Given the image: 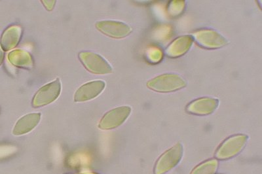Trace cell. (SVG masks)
Masks as SVG:
<instances>
[{
    "instance_id": "6da1fadb",
    "label": "cell",
    "mask_w": 262,
    "mask_h": 174,
    "mask_svg": "<svg viewBox=\"0 0 262 174\" xmlns=\"http://www.w3.org/2000/svg\"><path fill=\"white\" fill-rule=\"evenodd\" d=\"M187 85V82L180 75L166 74L156 77L147 82V86L151 90L158 93H170L180 90Z\"/></svg>"
},
{
    "instance_id": "7a4b0ae2",
    "label": "cell",
    "mask_w": 262,
    "mask_h": 174,
    "mask_svg": "<svg viewBox=\"0 0 262 174\" xmlns=\"http://www.w3.org/2000/svg\"><path fill=\"white\" fill-rule=\"evenodd\" d=\"M248 136L237 135L227 139L221 146L217 148L215 154L217 159L226 160L232 158L239 154L247 144Z\"/></svg>"
},
{
    "instance_id": "3957f363",
    "label": "cell",
    "mask_w": 262,
    "mask_h": 174,
    "mask_svg": "<svg viewBox=\"0 0 262 174\" xmlns=\"http://www.w3.org/2000/svg\"><path fill=\"white\" fill-rule=\"evenodd\" d=\"M183 155V147L181 143H178L163 154L157 161L154 173L165 174L179 163Z\"/></svg>"
},
{
    "instance_id": "277c9868",
    "label": "cell",
    "mask_w": 262,
    "mask_h": 174,
    "mask_svg": "<svg viewBox=\"0 0 262 174\" xmlns=\"http://www.w3.org/2000/svg\"><path fill=\"white\" fill-rule=\"evenodd\" d=\"M78 56L84 67L93 74L103 75L113 72L111 64L98 54L83 51L79 53Z\"/></svg>"
},
{
    "instance_id": "5b68a950",
    "label": "cell",
    "mask_w": 262,
    "mask_h": 174,
    "mask_svg": "<svg viewBox=\"0 0 262 174\" xmlns=\"http://www.w3.org/2000/svg\"><path fill=\"white\" fill-rule=\"evenodd\" d=\"M193 38L199 46L208 49L223 48L228 44V39L225 37L211 29L198 30L193 33Z\"/></svg>"
},
{
    "instance_id": "8992f818",
    "label": "cell",
    "mask_w": 262,
    "mask_h": 174,
    "mask_svg": "<svg viewBox=\"0 0 262 174\" xmlns=\"http://www.w3.org/2000/svg\"><path fill=\"white\" fill-rule=\"evenodd\" d=\"M60 91H61V83L58 79L46 84L42 86L35 95L32 100L33 106L39 107L52 103L60 95Z\"/></svg>"
},
{
    "instance_id": "52a82bcc",
    "label": "cell",
    "mask_w": 262,
    "mask_h": 174,
    "mask_svg": "<svg viewBox=\"0 0 262 174\" xmlns=\"http://www.w3.org/2000/svg\"><path fill=\"white\" fill-rule=\"evenodd\" d=\"M131 113L128 106H121L111 110L102 117L99 123V128L102 130L116 128L127 120Z\"/></svg>"
},
{
    "instance_id": "ba28073f",
    "label": "cell",
    "mask_w": 262,
    "mask_h": 174,
    "mask_svg": "<svg viewBox=\"0 0 262 174\" xmlns=\"http://www.w3.org/2000/svg\"><path fill=\"white\" fill-rule=\"evenodd\" d=\"M96 27L106 36L117 39L127 37L132 32L129 26L119 21H99L96 24Z\"/></svg>"
},
{
    "instance_id": "9c48e42d",
    "label": "cell",
    "mask_w": 262,
    "mask_h": 174,
    "mask_svg": "<svg viewBox=\"0 0 262 174\" xmlns=\"http://www.w3.org/2000/svg\"><path fill=\"white\" fill-rule=\"evenodd\" d=\"M217 98L204 97L193 100L186 107L187 112L196 115H208L212 114L219 107Z\"/></svg>"
},
{
    "instance_id": "30bf717a",
    "label": "cell",
    "mask_w": 262,
    "mask_h": 174,
    "mask_svg": "<svg viewBox=\"0 0 262 174\" xmlns=\"http://www.w3.org/2000/svg\"><path fill=\"white\" fill-rule=\"evenodd\" d=\"M105 86V82L100 80L83 84L75 94V102H81L93 99L102 93Z\"/></svg>"
},
{
    "instance_id": "8fae6325",
    "label": "cell",
    "mask_w": 262,
    "mask_h": 174,
    "mask_svg": "<svg viewBox=\"0 0 262 174\" xmlns=\"http://www.w3.org/2000/svg\"><path fill=\"white\" fill-rule=\"evenodd\" d=\"M193 43V37L188 35L178 37L168 46L166 55L170 58L180 57L189 50Z\"/></svg>"
},
{
    "instance_id": "7c38bea8",
    "label": "cell",
    "mask_w": 262,
    "mask_h": 174,
    "mask_svg": "<svg viewBox=\"0 0 262 174\" xmlns=\"http://www.w3.org/2000/svg\"><path fill=\"white\" fill-rule=\"evenodd\" d=\"M40 119L41 114L39 113L25 115L16 123L13 130V135L20 136L29 133L38 124Z\"/></svg>"
},
{
    "instance_id": "4fadbf2b",
    "label": "cell",
    "mask_w": 262,
    "mask_h": 174,
    "mask_svg": "<svg viewBox=\"0 0 262 174\" xmlns=\"http://www.w3.org/2000/svg\"><path fill=\"white\" fill-rule=\"evenodd\" d=\"M22 30L18 26H11L5 30L1 37V46L5 51L15 48L20 41Z\"/></svg>"
},
{
    "instance_id": "5bb4252c",
    "label": "cell",
    "mask_w": 262,
    "mask_h": 174,
    "mask_svg": "<svg viewBox=\"0 0 262 174\" xmlns=\"http://www.w3.org/2000/svg\"><path fill=\"white\" fill-rule=\"evenodd\" d=\"M9 62L16 67L30 69L34 65L31 55L28 52L17 49L9 54Z\"/></svg>"
},
{
    "instance_id": "9a60e30c",
    "label": "cell",
    "mask_w": 262,
    "mask_h": 174,
    "mask_svg": "<svg viewBox=\"0 0 262 174\" xmlns=\"http://www.w3.org/2000/svg\"><path fill=\"white\" fill-rule=\"evenodd\" d=\"M219 166V162L216 160H209L193 169L191 174H214L216 172Z\"/></svg>"
},
{
    "instance_id": "2e32d148",
    "label": "cell",
    "mask_w": 262,
    "mask_h": 174,
    "mask_svg": "<svg viewBox=\"0 0 262 174\" xmlns=\"http://www.w3.org/2000/svg\"><path fill=\"white\" fill-rule=\"evenodd\" d=\"M147 57L151 63H158L162 60L163 53L160 49L152 47L147 51Z\"/></svg>"
},
{
    "instance_id": "e0dca14e",
    "label": "cell",
    "mask_w": 262,
    "mask_h": 174,
    "mask_svg": "<svg viewBox=\"0 0 262 174\" xmlns=\"http://www.w3.org/2000/svg\"><path fill=\"white\" fill-rule=\"evenodd\" d=\"M185 8L184 1H173L168 6V11L170 15L176 16L182 13Z\"/></svg>"
},
{
    "instance_id": "ac0fdd59",
    "label": "cell",
    "mask_w": 262,
    "mask_h": 174,
    "mask_svg": "<svg viewBox=\"0 0 262 174\" xmlns=\"http://www.w3.org/2000/svg\"><path fill=\"white\" fill-rule=\"evenodd\" d=\"M42 3L46 7V8L49 11H51L54 8L56 4L55 1H42Z\"/></svg>"
},
{
    "instance_id": "d6986e66",
    "label": "cell",
    "mask_w": 262,
    "mask_h": 174,
    "mask_svg": "<svg viewBox=\"0 0 262 174\" xmlns=\"http://www.w3.org/2000/svg\"><path fill=\"white\" fill-rule=\"evenodd\" d=\"M4 58V53L2 48H0V66H1L2 62H3Z\"/></svg>"
},
{
    "instance_id": "ffe728a7",
    "label": "cell",
    "mask_w": 262,
    "mask_h": 174,
    "mask_svg": "<svg viewBox=\"0 0 262 174\" xmlns=\"http://www.w3.org/2000/svg\"><path fill=\"white\" fill-rule=\"evenodd\" d=\"M79 174H97V173H91V172H85V173H79Z\"/></svg>"
}]
</instances>
